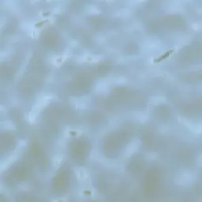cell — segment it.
<instances>
[{"label":"cell","instance_id":"cell-1","mask_svg":"<svg viewBox=\"0 0 202 202\" xmlns=\"http://www.w3.org/2000/svg\"><path fill=\"white\" fill-rule=\"evenodd\" d=\"M138 149H139V144H138V142L137 141H134V142H133V143H131L129 146H128V148H127V149H126V156H132L133 154H134L137 150H138Z\"/></svg>","mask_w":202,"mask_h":202},{"label":"cell","instance_id":"cell-2","mask_svg":"<svg viewBox=\"0 0 202 202\" xmlns=\"http://www.w3.org/2000/svg\"><path fill=\"white\" fill-rule=\"evenodd\" d=\"M62 156H55L53 159V165L55 168H58L60 166V164L62 162Z\"/></svg>","mask_w":202,"mask_h":202},{"label":"cell","instance_id":"cell-3","mask_svg":"<svg viewBox=\"0 0 202 202\" xmlns=\"http://www.w3.org/2000/svg\"><path fill=\"white\" fill-rule=\"evenodd\" d=\"M107 89V85L103 83V82H99L97 85H96V92H103L104 91H105Z\"/></svg>","mask_w":202,"mask_h":202},{"label":"cell","instance_id":"cell-4","mask_svg":"<svg viewBox=\"0 0 202 202\" xmlns=\"http://www.w3.org/2000/svg\"><path fill=\"white\" fill-rule=\"evenodd\" d=\"M154 99H156V100H153V99H151L152 101L151 102L152 103V104H156V105H157V104H159L160 103H163V102H164V100H165V98L164 97H162V96H159V97H153Z\"/></svg>","mask_w":202,"mask_h":202},{"label":"cell","instance_id":"cell-5","mask_svg":"<svg viewBox=\"0 0 202 202\" xmlns=\"http://www.w3.org/2000/svg\"><path fill=\"white\" fill-rule=\"evenodd\" d=\"M88 11L89 12V14H99V10L96 9V7H95L94 6H90L88 8Z\"/></svg>","mask_w":202,"mask_h":202}]
</instances>
